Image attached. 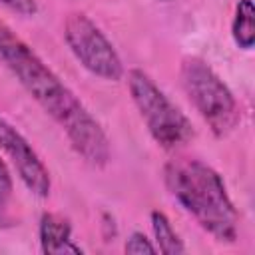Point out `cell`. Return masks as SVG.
<instances>
[{
	"mask_svg": "<svg viewBox=\"0 0 255 255\" xmlns=\"http://www.w3.org/2000/svg\"><path fill=\"white\" fill-rule=\"evenodd\" d=\"M0 62L32 96V100L60 126L72 149L92 167L110 161V139L100 122L60 76L0 20Z\"/></svg>",
	"mask_w": 255,
	"mask_h": 255,
	"instance_id": "obj_1",
	"label": "cell"
},
{
	"mask_svg": "<svg viewBox=\"0 0 255 255\" xmlns=\"http://www.w3.org/2000/svg\"><path fill=\"white\" fill-rule=\"evenodd\" d=\"M2 6L8 10L20 14V16H34L38 12V2L36 0H0Z\"/></svg>",
	"mask_w": 255,
	"mask_h": 255,
	"instance_id": "obj_12",
	"label": "cell"
},
{
	"mask_svg": "<svg viewBox=\"0 0 255 255\" xmlns=\"http://www.w3.org/2000/svg\"><path fill=\"white\" fill-rule=\"evenodd\" d=\"M64 40L74 58L90 74L108 82H118L124 78L126 70L118 50L84 12L68 14L64 22Z\"/></svg>",
	"mask_w": 255,
	"mask_h": 255,
	"instance_id": "obj_5",
	"label": "cell"
},
{
	"mask_svg": "<svg viewBox=\"0 0 255 255\" xmlns=\"http://www.w3.org/2000/svg\"><path fill=\"white\" fill-rule=\"evenodd\" d=\"M0 149L12 159L22 183L38 197L50 195V171L32 147V143L4 118H0Z\"/></svg>",
	"mask_w": 255,
	"mask_h": 255,
	"instance_id": "obj_6",
	"label": "cell"
},
{
	"mask_svg": "<svg viewBox=\"0 0 255 255\" xmlns=\"http://www.w3.org/2000/svg\"><path fill=\"white\" fill-rule=\"evenodd\" d=\"M126 253H133V255H141V253H155L157 251V247H153L151 243H149V239L143 235V233H139V231H133L131 235H129V239L126 241Z\"/></svg>",
	"mask_w": 255,
	"mask_h": 255,
	"instance_id": "obj_10",
	"label": "cell"
},
{
	"mask_svg": "<svg viewBox=\"0 0 255 255\" xmlns=\"http://www.w3.org/2000/svg\"><path fill=\"white\" fill-rule=\"evenodd\" d=\"M179 78L189 102L209 126V129L217 137L229 135L237 128L241 114L239 104L227 84L205 60L197 56H187L181 60Z\"/></svg>",
	"mask_w": 255,
	"mask_h": 255,
	"instance_id": "obj_3",
	"label": "cell"
},
{
	"mask_svg": "<svg viewBox=\"0 0 255 255\" xmlns=\"http://www.w3.org/2000/svg\"><path fill=\"white\" fill-rule=\"evenodd\" d=\"M128 90L147 131L163 149H177L191 141V122L143 70L128 72Z\"/></svg>",
	"mask_w": 255,
	"mask_h": 255,
	"instance_id": "obj_4",
	"label": "cell"
},
{
	"mask_svg": "<svg viewBox=\"0 0 255 255\" xmlns=\"http://www.w3.org/2000/svg\"><path fill=\"white\" fill-rule=\"evenodd\" d=\"M40 245L48 255H80L82 247L72 239L70 219L60 213H44L40 219Z\"/></svg>",
	"mask_w": 255,
	"mask_h": 255,
	"instance_id": "obj_7",
	"label": "cell"
},
{
	"mask_svg": "<svg viewBox=\"0 0 255 255\" xmlns=\"http://www.w3.org/2000/svg\"><path fill=\"white\" fill-rule=\"evenodd\" d=\"M233 40L239 48L249 50L255 42V6L253 0H239L235 6V16L231 24Z\"/></svg>",
	"mask_w": 255,
	"mask_h": 255,
	"instance_id": "obj_8",
	"label": "cell"
},
{
	"mask_svg": "<svg viewBox=\"0 0 255 255\" xmlns=\"http://www.w3.org/2000/svg\"><path fill=\"white\" fill-rule=\"evenodd\" d=\"M163 179L173 199L201 229L221 243H233L239 233V213L221 175L201 159L175 157L165 163Z\"/></svg>",
	"mask_w": 255,
	"mask_h": 255,
	"instance_id": "obj_2",
	"label": "cell"
},
{
	"mask_svg": "<svg viewBox=\"0 0 255 255\" xmlns=\"http://www.w3.org/2000/svg\"><path fill=\"white\" fill-rule=\"evenodd\" d=\"M151 229L157 241V249L165 255H179L185 251L183 241L179 239V235L175 233L171 221L167 219V215L163 211H151Z\"/></svg>",
	"mask_w": 255,
	"mask_h": 255,
	"instance_id": "obj_9",
	"label": "cell"
},
{
	"mask_svg": "<svg viewBox=\"0 0 255 255\" xmlns=\"http://www.w3.org/2000/svg\"><path fill=\"white\" fill-rule=\"evenodd\" d=\"M12 189H14V183H12V175H10V169L6 165V161L0 157V207H4L12 195Z\"/></svg>",
	"mask_w": 255,
	"mask_h": 255,
	"instance_id": "obj_11",
	"label": "cell"
}]
</instances>
